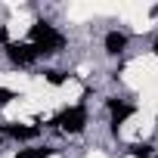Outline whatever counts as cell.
Instances as JSON below:
<instances>
[{"label":"cell","mask_w":158,"mask_h":158,"mask_svg":"<svg viewBox=\"0 0 158 158\" xmlns=\"http://www.w3.org/2000/svg\"><path fill=\"white\" fill-rule=\"evenodd\" d=\"M31 40H34L37 53H59L62 50V34H56L53 25H47V22H37L31 28Z\"/></svg>","instance_id":"cell-1"},{"label":"cell","mask_w":158,"mask_h":158,"mask_svg":"<svg viewBox=\"0 0 158 158\" xmlns=\"http://www.w3.org/2000/svg\"><path fill=\"white\" fill-rule=\"evenodd\" d=\"M56 124H59L62 130H68V133H77V130L87 124V115H84V109H65V112L56 118Z\"/></svg>","instance_id":"cell-2"},{"label":"cell","mask_w":158,"mask_h":158,"mask_svg":"<svg viewBox=\"0 0 158 158\" xmlns=\"http://www.w3.org/2000/svg\"><path fill=\"white\" fill-rule=\"evenodd\" d=\"M34 56H37L34 47H25V44H13V47H10V59H13L16 65H31Z\"/></svg>","instance_id":"cell-3"},{"label":"cell","mask_w":158,"mask_h":158,"mask_svg":"<svg viewBox=\"0 0 158 158\" xmlns=\"http://www.w3.org/2000/svg\"><path fill=\"white\" fill-rule=\"evenodd\" d=\"M124 47H127V37H124L121 31H112V34L106 37V50H109L112 56H115V53H121Z\"/></svg>","instance_id":"cell-4"},{"label":"cell","mask_w":158,"mask_h":158,"mask_svg":"<svg viewBox=\"0 0 158 158\" xmlns=\"http://www.w3.org/2000/svg\"><path fill=\"white\" fill-rule=\"evenodd\" d=\"M109 106H112V112H115V127H118L124 118H130V115H133V106H124V102H118V99H112Z\"/></svg>","instance_id":"cell-5"},{"label":"cell","mask_w":158,"mask_h":158,"mask_svg":"<svg viewBox=\"0 0 158 158\" xmlns=\"http://www.w3.org/2000/svg\"><path fill=\"white\" fill-rule=\"evenodd\" d=\"M10 133L16 136V139H31V136H37V127H10Z\"/></svg>","instance_id":"cell-6"},{"label":"cell","mask_w":158,"mask_h":158,"mask_svg":"<svg viewBox=\"0 0 158 158\" xmlns=\"http://www.w3.org/2000/svg\"><path fill=\"white\" fill-rule=\"evenodd\" d=\"M53 149H28V152H19L16 158H50Z\"/></svg>","instance_id":"cell-7"},{"label":"cell","mask_w":158,"mask_h":158,"mask_svg":"<svg viewBox=\"0 0 158 158\" xmlns=\"http://www.w3.org/2000/svg\"><path fill=\"white\" fill-rule=\"evenodd\" d=\"M149 152H152V146H149V143H143V146H133V149H130V155H136V158H146Z\"/></svg>","instance_id":"cell-8"},{"label":"cell","mask_w":158,"mask_h":158,"mask_svg":"<svg viewBox=\"0 0 158 158\" xmlns=\"http://www.w3.org/2000/svg\"><path fill=\"white\" fill-rule=\"evenodd\" d=\"M47 81H50V84H62L65 77H62V71H47Z\"/></svg>","instance_id":"cell-9"},{"label":"cell","mask_w":158,"mask_h":158,"mask_svg":"<svg viewBox=\"0 0 158 158\" xmlns=\"http://www.w3.org/2000/svg\"><path fill=\"white\" fill-rule=\"evenodd\" d=\"M10 99H13V93H10V90H3V87H0V102H10Z\"/></svg>","instance_id":"cell-10"},{"label":"cell","mask_w":158,"mask_h":158,"mask_svg":"<svg viewBox=\"0 0 158 158\" xmlns=\"http://www.w3.org/2000/svg\"><path fill=\"white\" fill-rule=\"evenodd\" d=\"M155 50H158V44H155Z\"/></svg>","instance_id":"cell-11"},{"label":"cell","mask_w":158,"mask_h":158,"mask_svg":"<svg viewBox=\"0 0 158 158\" xmlns=\"http://www.w3.org/2000/svg\"><path fill=\"white\" fill-rule=\"evenodd\" d=\"M0 40H3V37H0Z\"/></svg>","instance_id":"cell-12"}]
</instances>
